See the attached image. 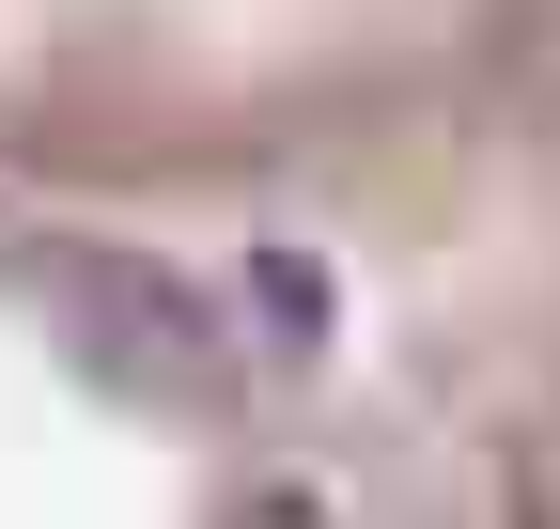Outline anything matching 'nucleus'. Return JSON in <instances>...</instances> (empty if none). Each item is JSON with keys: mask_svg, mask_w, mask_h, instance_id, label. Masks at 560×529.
Instances as JSON below:
<instances>
[{"mask_svg": "<svg viewBox=\"0 0 560 529\" xmlns=\"http://www.w3.org/2000/svg\"><path fill=\"white\" fill-rule=\"evenodd\" d=\"M249 327H265V358H327V327H342V281H327V264L312 249H249Z\"/></svg>", "mask_w": 560, "mask_h": 529, "instance_id": "f03ea898", "label": "nucleus"}, {"mask_svg": "<svg viewBox=\"0 0 560 529\" xmlns=\"http://www.w3.org/2000/svg\"><path fill=\"white\" fill-rule=\"evenodd\" d=\"M47 311H62V343H79L94 389H125V405H219L234 389V343H219V296L172 281L156 249H62L47 264Z\"/></svg>", "mask_w": 560, "mask_h": 529, "instance_id": "f257e3e1", "label": "nucleus"}, {"mask_svg": "<svg viewBox=\"0 0 560 529\" xmlns=\"http://www.w3.org/2000/svg\"><path fill=\"white\" fill-rule=\"evenodd\" d=\"M249 529H327V498H249Z\"/></svg>", "mask_w": 560, "mask_h": 529, "instance_id": "7ed1b4c3", "label": "nucleus"}]
</instances>
